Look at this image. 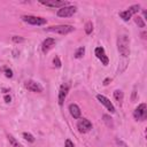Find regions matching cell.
Returning <instances> with one entry per match:
<instances>
[{
	"mask_svg": "<svg viewBox=\"0 0 147 147\" xmlns=\"http://www.w3.org/2000/svg\"><path fill=\"white\" fill-rule=\"evenodd\" d=\"M84 53H85V48H84V47H79V48L75 52V57H76V59H80V57H83Z\"/></svg>",
	"mask_w": 147,
	"mask_h": 147,
	"instance_id": "e0dca14e",
	"label": "cell"
},
{
	"mask_svg": "<svg viewBox=\"0 0 147 147\" xmlns=\"http://www.w3.org/2000/svg\"><path fill=\"white\" fill-rule=\"evenodd\" d=\"M117 49L118 53L123 56L126 57L130 55V39L126 34H119L117 38Z\"/></svg>",
	"mask_w": 147,
	"mask_h": 147,
	"instance_id": "6da1fadb",
	"label": "cell"
},
{
	"mask_svg": "<svg viewBox=\"0 0 147 147\" xmlns=\"http://www.w3.org/2000/svg\"><path fill=\"white\" fill-rule=\"evenodd\" d=\"M114 98H115V100H116L119 105H122L123 99H124V94H123V92H122L121 90H116V91H114Z\"/></svg>",
	"mask_w": 147,
	"mask_h": 147,
	"instance_id": "9a60e30c",
	"label": "cell"
},
{
	"mask_svg": "<svg viewBox=\"0 0 147 147\" xmlns=\"http://www.w3.org/2000/svg\"><path fill=\"white\" fill-rule=\"evenodd\" d=\"M10 100H11V98L9 95H5V101L6 102H10Z\"/></svg>",
	"mask_w": 147,
	"mask_h": 147,
	"instance_id": "484cf974",
	"label": "cell"
},
{
	"mask_svg": "<svg viewBox=\"0 0 147 147\" xmlns=\"http://www.w3.org/2000/svg\"><path fill=\"white\" fill-rule=\"evenodd\" d=\"M142 20H144V18L140 17V16H137V17H136V23H137L140 28H145V22H144Z\"/></svg>",
	"mask_w": 147,
	"mask_h": 147,
	"instance_id": "44dd1931",
	"label": "cell"
},
{
	"mask_svg": "<svg viewBox=\"0 0 147 147\" xmlns=\"http://www.w3.org/2000/svg\"><path fill=\"white\" fill-rule=\"evenodd\" d=\"M68 91H69V86L68 84H62L61 87H60V92H59V105L62 106L64 100H65V96L68 94Z\"/></svg>",
	"mask_w": 147,
	"mask_h": 147,
	"instance_id": "7c38bea8",
	"label": "cell"
},
{
	"mask_svg": "<svg viewBox=\"0 0 147 147\" xmlns=\"http://www.w3.org/2000/svg\"><path fill=\"white\" fill-rule=\"evenodd\" d=\"M108 82H109V78L105 79V82H103V85H107V84H108Z\"/></svg>",
	"mask_w": 147,
	"mask_h": 147,
	"instance_id": "4316f807",
	"label": "cell"
},
{
	"mask_svg": "<svg viewBox=\"0 0 147 147\" xmlns=\"http://www.w3.org/2000/svg\"><path fill=\"white\" fill-rule=\"evenodd\" d=\"M46 30L49 32L59 33V34H68V33L72 32L75 30V28L72 25H55V26H49Z\"/></svg>",
	"mask_w": 147,
	"mask_h": 147,
	"instance_id": "7a4b0ae2",
	"label": "cell"
},
{
	"mask_svg": "<svg viewBox=\"0 0 147 147\" xmlns=\"http://www.w3.org/2000/svg\"><path fill=\"white\" fill-rule=\"evenodd\" d=\"M103 121L106 122V124H107V126H109V127H113V121H111V118L108 116V115H103Z\"/></svg>",
	"mask_w": 147,
	"mask_h": 147,
	"instance_id": "ffe728a7",
	"label": "cell"
},
{
	"mask_svg": "<svg viewBox=\"0 0 147 147\" xmlns=\"http://www.w3.org/2000/svg\"><path fill=\"white\" fill-rule=\"evenodd\" d=\"M3 71H5V75H6V77H8V78H11V77H13V71H11L10 69H8V68H5V69H3Z\"/></svg>",
	"mask_w": 147,
	"mask_h": 147,
	"instance_id": "7402d4cb",
	"label": "cell"
},
{
	"mask_svg": "<svg viewBox=\"0 0 147 147\" xmlns=\"http://www.w3.org/2000/svg\"><path fill=\"white\" fill-rule=\"evenodd\" d=\"M133 117L136 121H145L147 117V106L146 103H140L133 111Z\"/></svg>",
	"mask_w": 147,
	"mask_h": 147,
	"instance_id": "3957f363",
	"label": "cell"
},
{
	"mask_svg": "<svg viewBox=\"0 0 147 147\" xmlns=\"http://www.w3.org/2000/svg\"><path fill=\"white\" fill-rule=\"evenodd\" d=\"M11 39H13L14 42H22V41H24V39L22 37H20V36H14Z\"/></svg>",
	"mask_w": 147,
	"mask_h": 147,
	"instance_id": "cb8c5ba5",
	"label": "cell"
},
{
	"mask_svg": "<svg viewBox=\"0 0 147 147\" xmlns=\"http://www.w3.org/2000/svg\"><path fill=\"white\" fill-rule=\"evenodd\" d=\"M69 111H70V115L74 118H76V119L80 118V114L82 113H80V109H79V107L77 105H75V103L69 105Z\"/></svg>",
	"mask_w": 147,
	"mask_h": 147,
	"instance_id": "5bb4252c",
	"label": "cell"
},
{
	"mask_svg": "<svg viewBox=\"0 0 147 147\" xmlns=\"http://www.w3.org/2000/svg\"><path fill=\"white\" fill-rule=\"evenodd\" d=\"M77 129L82 133H86L92 130V123L86 118H78L77 122Z\"/></svg>",
	"mask_w": 147,
	"mask_h": 147,
	"instance_id": "52a82bcc",
	"label": "cell"
},
{
	"mask_svg": "<svg viewBox=\"0 0 147 147\" xmlns=\"http://www.w3.org/2000/svg\"><path fill=\"white\" fill-rule=\"evenodd\" d=\"M53 63H54V65H55V67H57V68H60V67H61V61H60L59 56H55V57H54Z\"/></svg>",
	"mask_w": 147,
	"mask_h": 147,
	"instance_id": "603a6c76",
	"label": "cell"
},
{
	"mask_svg": "<svg viewBox=\"0 0 147 147\" xmlns=\"http://www.w3.org/2000/svg\"><path fill=\"white\" fill-rule=\"evenodd\" d=\"M7 138H8L9 142L11 144V146H13V147H23V145H22V144H20V142H18V141H17V140L11 136V134H8V136H7Z\"/></svg>",
	"mask_w": 147,
	"mask_h": 147,
	"instance_id": "2e32d148",
	"label": "cell"
},
{
	"mask_svg": "<svg viewBox=\"0 0 147 147\" xmlns=\"http://www.w3.org/2000/svg\"><path fill=\"white\" fill-rule=\"evenodd\" d=\"M140 10V6L139 5H133L131 7H129V9L124 10V11H121L119 13V17L123 20V21H129L133 15L138 14V11Z\"/></svg>",
	"mask_w": 147,
	"mask_h": 147,
	"instance_id": "277c9868",
	"label": "cell"
},
{
	"mask_svg": "<svg viewBox=\"0 0 147 147\" xmlns=\"http://www.w3.org/2000/svg\"><path fill=\"white\" fill-rule=\"evenodd\" d=\"M64 147H75V145L72 144V141H71V140L67 139V140H65V146H64Z\"/></svg>",
	"mask_w": 147,
	"mask_h": 147,
	"instance_id": "d4e9b609",
	"label": "cell"
},
{
	"mask_svg": "<svg viewBox=\"0 0 147 147\" xmlns=\"http://www.w3.org/2000/svg\"><path fill=\"white\" fill-rule=\"evenodd\" d=\"M25 87L28 90H30L31 92H36V93H41L42 92V86L39 83L34 82V80H28L25 83Z\"/></svg>",
	"mask_w": 147,
	"mask_h": 147,
	"instance_id": "8fae6325",
	"label": "cell"
},
{
	"mask_svg": "<svg viewBox=\"0 0 147 147\" xmlns=\"http://www.w3.org/2000/svg\"><path fill=\"white\" fill-rule=\"evenodd\" d=\"M76 11H77V8L75 7V6H65V7H62V8H60L59 10H57V16L59 17H70V16H72L74 14H76Z\"/></svg>",
	"mask_w": 147,
	"mask_h": 147,
	"instance_id": "8992f818",
	"label": "cell"
},
{
	"mask_svg": "<svg viewBox=\"0 0 147 147\" xmlns=\"http://www.w3.org/2000/svg\"><path fill=\"white\" fill-rule=\"evenodd\" d=\"M94 53H95V56L101 61V63H102L103 65H108L109 59H108V56L106 55V52H105V48H103V47H96L95 51H94Z\"/></svg>",
	"mask_w": 147,
	"mask_h": 147,
	"instance_id": "9c48e42d",
	"label": "cell"
},
{
	"mask_svg": "<svg viewBox=\"0 0 147 147\" xmlns=\"http://www.w3.org/2000/svg\"><path fill=\"white\" fill-rule=\"evenodd\" d=\"M41 5L44 6H47V7H59V8H62V7H65L68 6V1H63V0H41L40 1Z\"/></svg>",
	"mask_w": 147,
	"mask_h": 147,
	"instance_id": "ba28073f",
	"label": "cell"
},
{
	"mask_svg": "<svg viewBox=\"0 0 147 147\" xmlns=\"http://www.w3.org/2000/svg\"><path fill=\"white\" fill-rule=\"evenodd\" d=\"M54 45H55V39H54V38H46V39L42 41V45H41L42 52H44V53L48 52Z\"/></svg>",
	"mask_w": 147,
	"mask_h": 147,
	"instance_id": "4fadbf2b",
	"label": "cell"
},
{
	"mask_svg": "<svg viewBox=\"0 0 147 147\" xmlns=\"http://www.w3.org/2000/svg\"><path fill=\"white\" fill-rule=\"evenodd\" d=\"M92 30H93V24H92V22H87V23L85 24V32H86V34H91V33H92Z\"/></svg>",
	"mask_w": 147,
	"mask_h": 147,
	"instance_id": "ac0fdd59",
	"label": "cell"
},
{
	"mask_svg": "<svg viewBox=\"0 0 147 147\" xmlns=\"http://www.w3.org/2000/svg\"><path fill=\"white\" fill-rule=\"evenodd\" d=\"M96 99H98L99 102H100L101 105H103L110 113H115V107H114V105L110 102V100H109L108 98H106V96H103V95H101V94H98V95H96Z\"/></svg>",
	"mask_w": 147,
	"mask_h": 147,
	"instance_id": "30bf717a",
	"label": "cell"
},
{
	"mask_svg": "<svg viewBox=\"0 0 147 147\" xmlns=\"http://www.w3.org/2000/svg\"><path fill=\"white\" fill-rule=\"evenodd\" d=\"M23 138H24L25 140H28L29 142H33V141H34L33 136H32L31 133H28V132H23Z\"/></svg>",
	"mask_w": 147,
	"mask_h": 147,
	"instance_id": "d6986e66",
	"label": "cell"
},
{
	"mask_svg": "<svg viewBox=\"0 0 147 147\" xmlns=\"http://www.w3.org/2000/svg\"><path fill=\"white\" fill-rule=\"evenodd\" d=\"M22 20L25 23H29L31 25H44L47 22L46 18L38 17V16H32V15H24V16H22Z\"/></svg>",
	"mask_w": 147,
	"mask_h": 147,
	"instance_id": "5b68a950",
	"label": "cell"
}]
</instances>
